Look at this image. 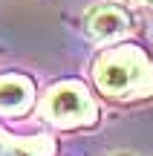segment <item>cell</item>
Wrapping results in <instances>:
<instances>
[{"label":"cell","mask_w":153,"mask_h":156,"mask_svg":"<svg viewBox=\"0 0 153 156\" xmlns=\"http://www.w3.org/2000/svg\"><path fill=\"white\" fill-rule=\"evenodd\" d=\"M98 84H101V90L104 93H119V90H124V87H130V81L136 78V67L133 64H127V61H104L101 67H98Z\"/></svg>","instance_id":"6da1fadb"},{"label":"cell","mask_w":153,"mask_h":156,"mask_svg":"<svg viewBox=\"0 0 153 156\" xmlns=\"http://www.w3.org/2000/svg\"><path fill=\"white\" fill-rule=\"evenodd\" d=\"M90 29L98 38H119V35L127 32V17H124V12L116 9V6H104V9L92 12Z\"/></svg>","instance_id":"7a4b0ae2"},{"label":"cell","mask_w":153,"mask_h":156,"mask_svg":"<svg viewBox=\"0 0 153 156\" xmlns=\"http://www.w3.org/2000/svg\"><path fill=\"white\" fill-rule=\"evenodd\" d=\"M84 107H87V98L75 87H61V90H55L52 98H49V110H52V116H58V119L75 116V113H81Z\"/></svg>","instance_id":"3957f363"},{"label":"cell","mask_w":153,"mask_h":156,"mask_svg":"<svg viewBox=\"0 0 153 156\" xmlns=\"http://www.w3.org/2000/svg\"><path fill=\"white\" fill-rule=\"evenodd\" d=\"M26 104V81L20 78H3L0 81V110H15Z\"/></svg>","instance_id":"277c9868"}]
</instances>
